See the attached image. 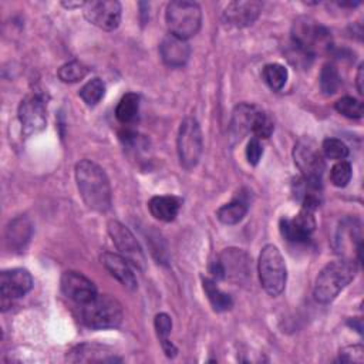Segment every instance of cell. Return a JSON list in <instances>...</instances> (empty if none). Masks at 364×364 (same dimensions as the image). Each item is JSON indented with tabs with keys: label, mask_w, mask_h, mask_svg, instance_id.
<instances>
[{
	"label": "cell",
	"mask_w": 364,
	"mask_h": 364,
	"mask_svg": "<svg viewBox=\"0 0 364 364\" xmlns=\"http://www.w3.org/2000/svg\"><path fill=\"white\" fill-rule=\"evenodd\" d=\"M75 182L87 208L105 212L111 206V186L104 169L92 161L82 159L75 165Z\"/></svg>",
	"instance_id": "1"
},
{
	"label": "cell",
	"mask_w": 364,
	"mask_h": 364,
	"mask_svg": "<svg viewBox=\"0 0 364 364\" xmlns=\"http://www.w3.org/2000/svg\"><path fill=\"white\" fill-rule=\"evenodd\" d=\"M357 263L351 259H340L326 264L314 283V299L318 303L333 301L338 293L354 279Z\"/></svg>",
	"instance_id": "2"
},
{
	"label": "cell",
	"mask_w": 364,
	"mask_h": 364,
	"mask_svg": "<svg viewBox=\"0 0 364 364\" xmlns=\"http://www.w3.org/2000/svg\"><path fill=\"white\" fill-rule=\"evenodd\" d=\"M80 318L90 328H114L122 321V306L109 294H97L80 306Z\"/></svg>",
	"instance_id": "3"
},
{
	"label": "cell",
	"mask_w": 364,
	"mask_h": 364,
	"mask_svg": "<svg viewBox=\"0 0 364 364\" xmlns=\"http://www.w3.org/2000/svg\"><path fill=\"white\" fill-rule=\"evenodd\" d=\"M165 21L169 34L188 40L199 31L202 11L199 4L195 1L173 0L166 6Z\"/></svg>",
	"instance_id": "4"
},
{
	"label": "cell",
	"mask_w": 364,
	"mask_h": 364,
	"mask_svg": "<svg viewBox=\"0 0 364 364\" xmlns=\"http://www.w3.org/2000/svg\"><path fill=\"white\" fill-rule=\"evenodd\" d=\"M257 273L262 287L270 296H279L284 290L287 270L284 259L274 245L263 246L259 255Z\"/></svg>",
	"instance_id": "5"
},
{
	"label": "cell",
	"mask_w": 364,
	"mask_h": 364,
	"mask_svg": "<svg viewBox=\"0 0 364 364\" xmlns=\"http://www.w3.org/2000/svg\"><path fill=\"white\" fill-rule=\"evenodd\" d=\"M210 273L213 279H228L237 284L249 283L252 279V257L242 249H225L210 263Z\"/></svg>",
	"instance_id": "6"
},
{
	"label": "cell",
	"mask_w": 364,
	"mask_h": 364,
	"mask_svg": "<svg viewBox=\"0 0 364 364\" xmlns=\"http://www.w3.org/2000/svg\"><path fill=\"white\" fill-rule=\"evenodd\" d=\"M293 46L309 57L327 50L331 43L330 33L326 27L310 17H299L291 28Z\"/></svg>",
	"instance_id": "7"
},
{
	"label": "cell",
	"mask_w": 364,
	"mask_h": 364,
	"mask_svg": "<svg viewBox=\"0 0 364 364\" xmlns=\"http://www.w3.org/2000/svg\"><path fill=\"white\" fill-rule=\"evenodd\" d=\"M176 146L181 165L186 169H192L193 166H196L202 155L203 141L200 127L195 118L186 117L181 122Z\"/></svg>",
	"instance_id": "8"
},
{
	"label": "cell",
	"mask_w": 364,
	"mask_h": 364,
	"mask_svg": "<svg viewBox=\"0 0 364 364\" xmlns=\"http://www.w3.org/2000/svg\"><path fill=\"white\" fill-rule=\"evenodd\" d=\"M107 228L119 255L124 256L134 267L142 270L145 267V256L134 233L118 220H109Z\"/></svg>",
	"instance_id": "9"
},
{
	"label": "cell",
	"mask_w": 364,
	"mask_h": 364,
	"mask_svg": "<svg viewBox=\"0 0 364 364\" xmlns=\"http://www.w3.org/2000/svg\"><path fill=\"white\" fill-rule=\"evenodd\" d=\"M85 18L107 31L115 30L121 21V3L117 0H91L84 4Z\"/></svg>",
	"instance_id": "10"
},
{
	"label": "cell",
	"mask_w": 364,
	"mask_h": 364,
	"mask_svg": "<svg viewBox=\"0 0 364 364\" xmlns=\"http://www.w3.org/2000/svg\"><path fill=\"white\" fill-rule=\"evenodd\" d=\"M293 158L294 164L301 171L304 178L321 181L323 172L326 169V162L313 141L306 138L299 139L293 149Z\"/></svg>",
	"instance_id": "11"
},
{
	"label": "cell",
	"mask_w": 364,
	"mask_h": 364,
	"mask_svg": "<svg viewBox=\"0 0 364 364\" xmlns=\"http://www.w3.org/2000/svg\"><path fill=\"white\" fill-rule=\"evenodd\" d=\"M18 121L21 124L23 134L30 136L46 128L47 114L46 104L38 95L26 97L18 105Z\"/></svg>",
	"instance_id": "12"
},
{
	"label": "cell",
	"mask_w": 364,
	"mask_h": 364,
	"mask_svg": "<svg viewBox=\"0 0 364 364\" xmlns=\"http://www.w3.org/2000/svg\"><path fill=\"white\" fill-rule=\"evenodd\" d=\"M33 287V277L26 269H9L3 270L0 274V291H1V306L3 310L7 306V301L24 296Z\"/></svg>",
	"instance_id": "13"
},
{
	"label": "cell",
	"mask_w": 364,
	"mask_h": 364,
	"mask_svg": "<svg viewBox=\"0 0 364 364\" xmlns=\"http://www.w3.org/2000/svg\"><path fill=\"white\" fill-rule=\"evenodd\" d=\"M61 290L65 297L77 304H85L92 300L98 293L95 284L82 273L67 270L61 276Z\"/></svg>",
	"instance_id": "14"
},
{
	"label": "cell",
	"mask_w": 364,
	"mask_h": 364,
	"mask_svg": "<svg viewBox=\"0 0 364 364\" xmlns=\"http://www.w3.org/2000/svg\"><path fill=\"white\" fill-rule=\"evenodd\" d=\"M316 229V219L311 210L301 209L294 218H283L280 220L282 236L293 243H303L309 240Z\"/></svg>",
	"instance_id": "15"
},
{
	"label": "cell",
	"mask_w": 364,
	"mask_h": 364,
	"mask_svg": "<svg viewBox=\"0 0 364 364\" xmlns=\"http://www.w3.org/2000/svg\"><path fill=\"white\" fill-rule=\"evenodd\" d=\"M262 9L263 4L256 0L230 1L223 10V21L230 27L243 28L257 20Z\"/></svg>",
	"instance_id": "16"
},
{
	"label": "cell",
	"mask_w": 364,
	"mask_h": 364,
	"mask_svg": "<svg viewBox=\"0 0 364 364\" xmlns=\"http://www.w3.org/2000/svg\"><path fill=\"white\" fill-rule=\"evenodd\" d=\"M67 360L71 363H117L121 361L119 357L112 353L105 346L92 344V343H82L73 347L67 353Z\"/></svg>",
	"instance_id": "17"
},
{
	"label": "cell",
	"mask_w": 364,
	"mask_h": 364,
	"mask_svg": "<svg viewBox=\"0 0 364 364\" xmlns=\"http://www.w3.org/2000/svg\"><path fill=\"white\" fill-rule=\"evenodd\" d=\"M159 54L168 67H182L189 60L191 46L188 40L168 34L159 44Z\"/></svg>",
	"instance_id": "18"
},
{
	"label": "cell",
	"mask_w": 364,
	"mask_h": 364,
	"mask_svg": "<svg viewBox=\"0 0 364 364\" xmlns=\"http://www.w3.org/2000/svg\"><path fill=\"white\" fill-rule=\"evenodd\" d=\"M101 262L104 267L108 270V273L114 279H117L124 287L129 290L136 289V277L134 274L131 263L124 256H121L119 253L105 252L101 256Z\"/></svg>",
	"instance_id": "19"
},
{
	"label": "cell",
	"mask_w": 364,
	"mask_h": 364,
	"mask_svg": "<svg viewBox=\"0 0 364 364\" xmlns=\"http://www.w3.org/2000/svg\"><path fill=\"white\" fill-rule=\"evenodd\" d=\"M31 232H33L31 223L27 218L18 216V218L13 219L9 223L7 230H6V240L10 246V249H16V250L24 249L31 237Z\"/></svg>",
	"instance_id": "20"
},
{
	"label": "cell",
	"mask_w": 364,
	"mask_h": 364,
	"mask_svg": "<svg viewBox=\"0 0 364 364\" xmlns=\"http://www.w3.org/2000/svg\"><path fill=\"white\" fill-rule=\"evenodd\" d=\"M148 208L155 219L162 222H171L176 218L181 208V202L175 196L161 195L151 198L148 202Z\"/></svg>",
	"instance_id": "21"
},
{
	"label": "cell",
	"mask_w": 364,
	"mask_h": 364,
	"mask_svg": "<svg viewBox=\"0 0 364 364\" xmlns=\"http://www.w3.org/2000/svg\"><path fill=\"white\" fill-rule=\"evenodd\" d=\"M259 108L252 104H239L232 114L230 119V131L235 136L242 138L245 134L252 131L253 119L257 114Z\"/></svg>",
	"instance_id": "22"
},
{
	"label": "cell",
	"mask_w": 364,
	"mask_h": 364,
	"mask_svg": "<svg viewBox=\"0 0 364 364\" xmlns=\"http://www.w3.org/2000/svg\"><path fill=\"white\" fill-rule=\"evenodd\" d=\"M139 112V97L135 92H127L118 102L115 108L117 119L124 124H132Z\"/></svg>",
	"instance_id": "23"
},
{
	"label": "cell",
	"mask_w": 364,
	"mask_h": 364,
	"mask_svg": "<svg viewBox=\"0 0 364 364\" xmlns=\"http://www.w3.org/2000/svg\"><path fill=\"white\" fill-rule=\"evenodd\" d=\"M202 283H203L205 294L215 311H226L232 307L233 304L232 297L228 293L222 291L213 279H203Z\"/></svg>",
	"instance_id": "24"
},
{
	"label": "cell",
	"mask_w": 364,
	"mask_h": 364,
	"mask_svg": "<svg viewBox=\"0 0 364 364\" xmlns=\"http://www.w3.org/2000/svg\"><path fill=\"white\" fill-rule=\"evenodd\" d=\"M247 213V205L243 200H232L216 210L218 219L225 225L239 223Z\"/></svg>",
	"instance_id": "25"
},
{
	"label": "cell",
	"mask_w": 364,
	"mask_h": 364,
	"mask_svg": "<svg viewBox=\"0 0 364 364\" xmlns=\"http://www.w3.org/2000/svg\"><path fill=\"white\" fill-rule=\"evenodd\" d=\"M262 77H263L264 82L273 91H279L284 87V84L287 81V77H289V73H287V68L284 65H282L279 63H270V64H266L263 67Z\"/></svg>",
	"instance_id": "26"
},
{
	"label": "cell",
	"mask_w": 364,
	"mask_h": 364,
	"mask_svg": "<svg viewBox=\"0 0 364 364\" xmlns=\"http://www.w3.org/2000/svg\"><path fill=\"white\" fill-rule=\"evenodd\" d=\"M78 94L88 107H94L102 100L105 94V84L101 78H92L80 88Z\"/></svg>",
	"instance_id": "27"
},
{
	"label": "cell",
	"mask_w": 364,
	"mask_h": 364,
	"mask_svg": "<svg viewBox=\"0 0 364 364\" xmlns=\"http://www.w3.org/2000/svg\"><path fill=\"white\" fill-rule=\"evenodd\" d=\"M341 85V77L333 64H326L320 74V88L326 95L337 92Z\"/></svg>",
	"instance_id": "28"
},
{
	"label": "cell",
	"mask_w": 364,
	"mask_h": 364,
	"mask_svg": "<svg viewBox=\"0 0 364 364\" xmlns=\"http://www.w3.org/2000/svg\"><path fill=\"white\" fill-rule=\"evenodd\" d=\"M87 73H88V68L82 63L73 60L63 64L58 68V78L63 82H77L82 80L87 75Z\"/></svg>",
	"instance_id": "29"
},
{
	"label": "cell",
	"mask_w": 364,
	"mask_h": 364,
	"mask_svg": "<svg viewBox=\"0 0 364 364\" xmlns=\"http://www.w3.org/2000/svg\"><path fill=\"white\" fill-rule=\"evenodd\" d=\"M336 109L347 117V118H351V119H358L363 117V112H364V108H363V102L358 101L357 98L354 97H341L340 100H337L336 102Z\"/></svg>",
	"instance_id": "30"
},
{
	"label": "cell",
	"mask_w": 364,
	"mask_h": 364,
	"mask_svg": "<svg viewBox=\"0 0 364 364\" xmlns=\"http://www.w3.org/2000/svg\"><path fill=\"white\" fill-rule=\"evenodd\" d=\"M273 129H274V124H273V119L272 117L259 109L255 119H253V124H252V131L255 138H269L272 134H273Z\"/></svg>",
	"instance_id": "31"
},
{
	"label": "cell",
	"mask_w": 364,
	"mask_h": 364,
	"mask_svg": "<svg viewBox=\"0 0 364 364\" xmlns=\"http://www.w3.org/2000/svg\"><path fill=\"white\" fill-rule=\"evenodd\" d=\"M353 175V169L350 162L347 161H338L336 165H333L330 171V181L337 188H344L350 182Z\"/></svg>",
	"instance_id": "32"
},
{
	"label": "cell",
	"mask_w": 364,
	"mask_h": 364,
	"mask_svg": "<svg viewBox=\"0 0 364 364\" xmlns=\"http://www.w3.org/2000/svg\"><path fill=\"white\" fill-rule=\"evenodd\" d=\"M321 149L324 156L328 159L343 161L348 155V146L341 139H337V138L324 139Z\"/></svg>",
	"instance_id": "33"
},
{
	"label": "cell",
	"mask_w": 364,
	"mask_h": 364,
	"mask_svg": "<svg viewBox=\"0 0 364 364\" xmlns=\"http://www.w3.org/2000/svg\"><path fill=\"white\" fill-rule=\"evenodd\" d=\"M155 330H156V334H158V338L161 341H165L168 340V336L172 330V320L171 317L166 314V313H159L155 316Z\"/></svg>",
	"instance_id": "34"
},
{
	"label": "cell",
	"mask_w": 364,
	"mask_h": 364,
	"mask_svg": "<svg viewBox=\"0 0 364 364\" xmlns=\"http://www.w3.org/2000/svg\"><path fill=\"white\" fill-rule=\"evenodd\" d=\"M338 360L341 363H363L364 361V348L361 346H348L340 350Z\"/></svg>",
	"instance_id": "35"
},
{
	"label": "cell",
	"mask_w": 364,
	"mask_h": 364,
	"mask_svg": "<svg viewBox=\"0 0 364 364\" xmlns=\"http://www.w3.org/2000/svg\"><path fill=\"white\" fill-rule=\"evenodd\" d=\"M263 155V146L259 141V138H252L249 142H247V146H246V158H247V162L250 165H257L260 158Z\"/></svg>",
	"instance_id": "36"
},
{
	"label": "cell",
	"mask_w": 364,
	"mask_h": 364,
	"mask_svg": "<svg viewBox=\"0 0 364 364\" xmlns=\"http://www.w3.org/2000/svg\"><path fill=\"white\" fill-rule=\"evenodd\" d=\"M363 64H360L358 71H357V77H355V84H357V91L358 94H364V88H363V80H364V73H363Z\"/></svg>",
	"instance_id": "37"
}]
</instances>
